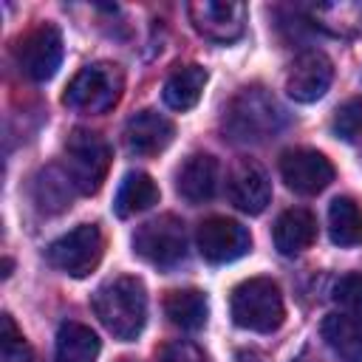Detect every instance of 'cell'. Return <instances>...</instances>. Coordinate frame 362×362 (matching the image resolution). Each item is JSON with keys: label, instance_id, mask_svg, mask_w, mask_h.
Returning <instances> with one entry per match:
<instances>
[{"label": "cell", "instance_id": "obj_8", "mask_svg": "<svg viewBox=\"0 0 362 362\" xmlns=\"http://www.w3.org/2000/svg\"><path fill=\"white\" fill-rule=\"evenodd\" d=\"M14 54H17L20 71L28 79L45 82L57 74V68L62 62V34L57 25L42 23V25L31 28L25 37H20Z\"/></svg>", "mask_w": 362, "mask_h": 362}, {"label": "cell", "instance_id": "obj_1", "mask_svg": "<svg viewBox=\"0 0 362 362\" xmlns=\"http://www.w3.org/2000/svg\"><path fill=\"white\" fill-rule=\"evenodd\" d=\"M90 305L99 322L122 342L136 339L147 322V288L139 277L130 274L102 283L93 291Z\"/></svg>", "mask_w": 362, "mask_h": 362}, {"label": "cell", "instance_id": "obj_10", "mask_svg": "<svg viewBox=\"0 0 362 362\" xmlns=\"http://www.w3.org/2000/svg\"><path fill=\"white\" fill-rule=\"evenodd\" d=\"M187 14L195 31L212 42H232L246 28V6L232 0H198L187 6Z\"/></svg>", "mask_w": 362, "mask_h": 362}, {"label": "cell", "instance_id": "obj_21", "mask_svg": "<svg viewBox=\"0 0 362 362\" xmlns=\"http://www.w3.org/2000/svg\"><path fill=\"white\" fill-rule=\"evenodd\" d=\"M206 85V71L201 65H184L173 71L164 82V102L173 110H189L198 105Z\"/></svg>", "mask_w": 362, "mask_h": 362}, {"label": "cell", "instance_id": "obj_20", "mask_svg": "<svg viewBox=\"0 0 362 362\" xmlns=\"http://www.w3.org/2000/svg\"><path fill=\"white\" fill-rule=\"evenodd\" d=\"M99 337L82 322H62L57 331V362H96Z\"/></svg>", "mask_w": 362, "mask_h": 362}, {"label": "cell", "instance_id": "obj_13", "mask_svg": "<svg viewBox=\"0 0 362 362\" xmlns=\"http://www.w3.org/2000/svg\"><path fill=\"white\" fill-rule=\"evenodd\" d=\"M226 192H229V201L246 212V215H260L269 201H272V184H269V175L266 170L252 161V158H240L232 173H229V181H226Z\"/></svg>", "mask_w": 362, "mask_h": 362}, {"label": "cell", "instance_id": "obj_26", "mask_svg": "<svg viewBox=\"0 0 362 362\" xmlns=\"http://www.w3.org/2000/svg\"><path fill=\"white\" fill-rule=\"evenodd\" d=\"M3 348H0V359L3 362H31L34 354L28 348V342L23 339V334L17 331L14 320L8 314H3Z\"/></svg>", "mask_w": 362, "mask_h": 362}, {"label": "cell", "instance_id": "obj_3", "mask_svg": "<svg viewBox=\"0 0 362 362\" xmlns=\"http://www.w3.org/2000/svg\"><path fill=\"white\" fill-rule=\"evenodd\" d=\"M229 311L235 325L257 334H272L283 325V317H286L280 286L272 277H249L235 286Z\"/></svg>", "mask_w": 362, "mask_h": 362}, {"label": "cell", "instance_id": "obj_15", "mask_svg": "<svg viewBox=\"0 0 362 362\" xmlns=\"http://www.w3.org/2000/svg\"><path fill=\"white\" fill-rule=\"evenodd\" d=\"M175 189L189 204H204L218 189V161L209 153L189 156L175 173Z\"/></svg>", "mask_w": 362, "mask_h": 362}, {"label": "cell", "instance_id": "obj_29", "mask_svg": "<svg viewBox=\"0 0 362 362\" xmlns=\"http://www.w3.org/2000/svg\"><path fill=\"white\" fill-rule=\"evenodd\" d=\"M119 362H133V359H119Z\"/></svg>", "mask_w": 362, "mask_h": 362}, {"label": "cell", "instance_id": "obj_7", "mask_svg": "<svg viewBox=\"0 0 362 362\" xmlns=\"http://www.w3.org/2000/svg\"><path fill=\"white\" fill-rule=\"evenodd\" d=\"M133 252L158 266L173 269L187 257V232L175 215H158L133 232Z\"/></svg>", "mask_w": 362, "mask_h": 362}, {"label": "cell", "instance_id": "obj_5", "mask_svg": "<svg viewBox=\"0 0 362 362\" xmlns=\"http://www.w3.org/2000/svg\"><path fill=\"white\" fill-rule=\"evenodd\" d=\"M110 170V144L93 130H74L65 141V175L74 189L93 195L102 189Z\"/></svg>", "mask_w": 362, "mask_h": 362}, {"label": "cell", "instance_id": "obj_17", "mask_svg": "<svg viewBox=\"0 0 362 362\" xmlns=\"http://www.w3.org/2000/svg\"><path fill=\"white\" fill-rule=\"evenodd\" d=\"M314 238H317V218L303 206L286 209L274 223V249L286 257L305 252L314 243Z\"/></svg>", "mask_w": 362, "mask_h": 362}, {"label": "cell", "instance_id": "obj_9", "mask_svg": "<svg viewBox=\"0 0 362 362\" xmlns=\"http://www.w3.org/2000/svg\"><path fill=\"white\" fill-rule=\"evenodd\" d=\"M195 240H198L201 257L209 263H232L252 249L249 229L232 218H223V215H212V218L201 221Z\"/></svg>", "mask_w": 362, "mask_h": 362}, {"label": "cell", "instance_id": "obj_4", "mask_svg": "<svg viewBox=\"0 0 362 362\" xmlns=\"http://www.w3.org/2000/svg\"><path fill=\"white\" fill-rule=\"evenodd\" d=\"M122 90H124L122 68L113 62H93V65H85L68 82L62 102L76 113L99 116V113H107L122 99Z\"/></svg>", "mask_w": 362, "mask_h": 362}, {"label": "cell", "instance_id": "obj_24", "mask_svg": "<svg viewBox=\"0 0 362 362\" xmlns=\"http://www.w3.org/2000/svg\"><path fill=\"white\" fill-rule=\"evenodd\" d=\"M71 189H74V184L65 175V170L48 167L34 178V204L48 215L62 212L71 206Z\"/></svg>", "mask_w": 362, "mask_h": 362}, {"label": "cell", "instance_id": "obj_28", "mask_svg": "<svg viewBox=\"0 0 362 362\" xmlns=\"http://www.w3.org/2000/svg\"><path fill=\"white\" fill-rule=\"evenodd\" d=\"M158 362H206V356H204V351L195 342L175 339V342H170V345L161 348Z\"/></svg>", "mask_w": 362, "mask_h": 362}, {"label": "cell", "instance_id": "obj_23", "mask_svg": "<svg viewBox=\"0 0 362 362\" xmlns=\"http://www.w3.org/2000/svg\"><path fill=\"white\" fill-rule=\"evenodd\" d=\"M156 201H158L156 181L147 173H127L124 181H122V187H119V192H116L113 209H116L119 218H130L136 212L150 209Z\"/></svg>", "mask_w": 362, "mask_h": 362}, {"label": "cell", "instance_id": "obj_2", "mask_svg": "<svg viewBox=\"0 0 362 362\" xmlns=\"http://www.w3.org/2000/svg\"><path fill=\"white\" fill-rule=\"evenodd\" d=\"M283 107L263 88H243L223 110V133L232 141L257 144L283 127Z\"/></svg>", "mask_w": 362, "mask_h": 362}, {"label": "cell", "instance_id": "obj_6", "mask_svg": "<svg viewBox=\"0 0 362 362\" xmlns=\"http://www.w3.org/2000/svg\"><path fill=\"white\" fill-rule=\"evenodd\" d=\"M105 255V238L96 223H79L76 229L59 235L48 249L45 257L54 269L65 272L68 277H88Z\"/></svg>", "mask_w": 362, "mask_h": 362}, {"label": "cell", "instance_id": "obj_25", "mask_svg": "<svg viewBox=\"0 0 362 362\" xmlns=\"http://www.w3.org/2000/svg\"><path fill=\"white\" fill-rule=\"evenodd\" d=\"M331 127L342 141H354L362 130V96H354V99L342 102L334 113Z\"/></svg>", "mask_w": 362, "mask_h": 362}, {"label": "cell", "instance_id": "obj_14", "mask_svg": "<svg viewBox=\"0 0 362 362\" xmlns=\"http://www.w3.org/2000/svg\"><path fill=\"white\" fill-rule=\"evenodd\" d=\"M173 136H175V124L156 110H141L130 116L124 124V144L136 156H156L167 150Z\"/></svg>", "mask_w": 362, "mask_h": 362}, {"label": "cell", "instance_id": "obj_22", "mask_svg": "<svg viewBox=\"0 0 362 362\" xmlns=\"http://www.w3.org/2000/svg\"><path fill=\"white\" fill-rule=\"evenodd\" d=\"M328 235L337 246H359L362 243V209L354 198L339 195L328 206Z\"/></svg>", "mask_w": 362, "mask_h": 362}, {"label": "cell", "instance_id": "obj_12", "mask_svg": "<svg viewBox=\"0 0 362 362\" xmlns=\"http://www.w3.org/2000/svg\"><path fill=\"white\" fill-rule=\"evenodd\" d=\"M334 79V65L322 51H303L286 76V90L294 102H317L325 96V90L331 88Z\"/></svg>", "mask_w": 362, "mask_h": 362}, {"label": "cell", "instance_id": "obj_18", "mask_svg": "<svg viewBox=\"0 0 362 362\" xmlns=\"http://www.w3.org/2000/svg\"><path fill=\"white\" fill-rule=\"evenodd\" d=\"M308 20L328 31L331 37H356L362 34V3L339 0V3H317L308 8Z\"/></svg>", "mask_w": 362, "mask_h": 362}, {"label": "cell", "instance_id": "obj_11", "mask_svg": "<svg viewBox=\"0 0 362 362\" xmlns=\"http://www.w3.org/2000/svg\"><path fill=\"white\" fill-rule=\"evenodd\" d=\"M280 175L288 189L300 195H317L334 181V164L311 147H294L280 156Z\"/></svg>", "mask_w": 362, "mask_h": 362}, {"label": "cell", "instance_id": "obj_19", "mask_svg": "<svg viewBox=\"0 0 362 362\" xmlns=\"http://www.w3.org/2000/svg\"><path fill=\"white\" fill-rule=\"evenodd\" d=\"M164 314L173 325L184 328V331H198L206 325V297L198 288H175L164 297Z\"/></svg>", "mask_w": 362, "mask_h": 362}, {"label": "cell", "instance_id": "obj_16", "mask_svg": "<svg viewBox=\"0 0 362 362\" xmlns=\"http://www.w3.org/2000/svg\"><path fill=\"white\" fill-rule=\"evenodd\" d=\"M320 337L342 362H362V314H328Z\"/></svg>", "mask_w": 362, "mask_h": 362}, {"label": "cell", "instance_id": "obj_27", "mask_svg": "<svg viewBox=\"0 0 362 362\" xmlns=\"http://www.w3.org/2000/svg\"><path fill=\"white\" fill-rule=\"evenodd\" d=\"M334 300L342 303L345 308L362 314V274H345L334 286Z\"/></svg>", "mask_w": 362, "mask_h": 362}]
</instances>
